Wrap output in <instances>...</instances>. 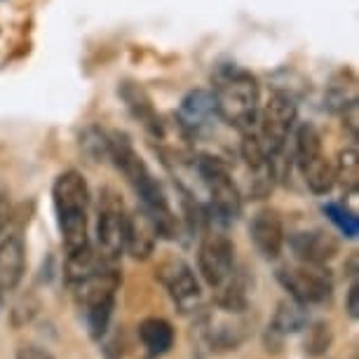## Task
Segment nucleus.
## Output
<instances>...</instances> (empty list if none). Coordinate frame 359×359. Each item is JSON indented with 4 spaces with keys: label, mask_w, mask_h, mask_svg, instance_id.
Returning <instances> with one entry per match:
<instances>
[{
    "label": "nucleus",
    "mask_w": 359,
    "mask_h": 359,
    "mask_svg": "<svg viewBox=\"0 0 359 359\" xmlns=\"http://www.w3.org/2000/svg\"><path fill=\"white\" fill-rule=\"evenodd\" d=\"M216 115L237 132H252L259 118L261 85L254 73L240 66H223L214 78Z\"/></svg>",
    "instance_id": "f257e3e1"
},
{
    "label": "nucleus",
    "mask_w": 359,
    "mask_h": 359,
    "mask_svg": "<svg viewBox=\"0 0 359 359\" xmlns=\"http://www.w3.org/2000/svg\"><path fill=\"white\" fill-rule=\"evenodd\" d=\"M10 221H12V202L8 198V193L0 191V237H3Z\"/></svg>",
    "instance_id": "bb28decb"
},
{
    "label": "nucleus",
    "mask_w": 359,
    "mask_h": 359,
    "mask_svg": "<svg viewBox=\"0 0 359 359\" xmlns=\"http://www.w3.org/2000/svg\"><path fill=\"white\" fill-rule=\"evenodd\" d=\"M240 155H242V160L247 162V167L252 169H259L263 165H268L270 160V155L266 153V148H263L261 144V139H259V134H254L252 132H242V141H240Z\"/></svg>",
    "instance_id": "5701e85b"
},
{
    "label": "nucleus",
    "mask_w": 359,
    "mask_h": 359,
    "mask_svg": "<svg viewBox=\"0 0 359 359\" xmlns=\"http://www.w3.org/2000/svg\"><path fill=\"white\" fill-rule=\"evenodd\" d=\"M324 214L329 216V221L334 223L348 240H355L359 235V221H357L355 212H350V209L341 205V202H327V205H324Z\"/></svg>",
    "instance_id": "4be33fe9"
},
{
    "label": "nucleus",
    "mask_w": 359,
    "mask_h": 359,
    "mask_svg": "<svg viewBox=\"0 0 359 359\" xmlns=\"http://www.w3.org/2000/svg\"><path fill=\"white\" fill-rule=\"evenodd\" d=\"M155 277L162 287L167 289L169 298L174 301V306L181 310V313H191V310H198L200 306V282L195 277L193 268L181 259V256H167L158 263L155 268Z\"/></svg>",
    "instance_id": "6e6552de"
},
{
    "label": "nucleus",
    "mask_w": 359,
    "mask_h": 359,
    "mask_svg": "<svg viewBox=\"0 0 359 359\" xmlns=\"http://www.w3.org/2000/svg\"><path fill=\"white\" fill-rule=\"evenodd\" d=\"M277 282L287 291L289 298H294L301 306H322L334 294V280L322 266H287L277 270Z\"/></svg>",
    "instance_id": "423d86ee"
},
{
    "label": "nucleus",
    "mask_w": 359,
    "mask_h": 359,
    "mask_svg": "<svg viewBox=\"0 0 359 359\" xmlns=\"http://www.w3.org/2000/svg\"><path fill=\"white\" fill-rule=\"evenodd\" d=\"M158 245V228L151 219V214L144 207L127 212L125 221V252L137 261L151 259Z\"/></svg>",
    "instance_id": "ddd939ff"
},
{
    "label": "nucleus",
    "mask_w": 359,
    "mask_h": 359,
    "mask_svg": "<svg viewBox=\"0 0 359 359\" xmlns=\"http://www.w3.org/2000/svg\"><path fill=\"white\" fill-rule=\"evenodd\" d=\"M198 268L200 275L212 289H219L223 282L233 275L235 266V242L226 233L212 230L202 235L198 249Z\"/></svg>",
    "instance_id": "1a4fd4ad"
},
{
    "label": "nucleus",
    "mask_w": 359,
    "mask_h": 359,
    "mask_svg": "<svg viewBox=\"0 0 359 359\" xmlns=\"http://www.w3.org/2000/svg\"><path fill=\"white\" fill-rule=\"evenodd\" d=\"M139 341L151 357H162L174 348L176 331L162 317H146L139 324Z\"/></svg>",
    "instance_id": "f3484780"
},
{
    "label": "nucleus",
    "mask_w": 359,
    "mask_h": 359,
    "mask_svg": "<svg viewBox=\"0 0 359 359\" xmlns=\"http://www.w3.org/2000/svg\"><path fill=\"white\" fill-rule=\"evenodd\" d=\"M26 273V245L19 233L5 235L0 240V298L15 291Z\"/></svg>",
    "instance_id": "2eb2a0df"
},
{
    "label": "nucleus",
    "mask_w": 359,
    "mask_h": 359,
    "mask_svg": "<svg viewBox=\"0 0 359 359\" xmlns=\"http://www.w3.org/2000/svg\"><path fill=\"white\" fill-rule=\"evenodd\" d=\"M303 174V181L310 188V193L315 195H329L334 191L336 181H334V165L329 162L327 155H320V158L310 160L308 165L298 167Z\"/></svg>",
    "instance_id": "6ab92c4d"
},
{
    "label": "nucleus",
    "mask_w": 359,
    "mask_h": 359,
    "mask_svg": "<svg viewBox=\"0 0 359 359\" xmlns=\"http://www.w3.org/2000/svg\"><path fill=\"white\" fill-rule=\"evenodd\" d=\"M118 94H120V99L125 101L132 118H137L148 134H153L155 139H165V123H162V118L158 115V111H155L151 94H148L144 87L139 83H132V80H125V83L120 85Z\"/></svg>",
    "instance_id": "4468645a"
},
{
    "label": "nucleus",
    "mask_w": 359,
    "mask_h": 359,
    "mask_svg": "<svg viewBox=\"0 0 359 359\" xmlns=\"http://www.w3.org/2000/svg\"><path fill=\"white\" fill-rule=\"evenodd\" d=\"M296 118H298V108L294 104V99L284 92H273L266 104H263L256 120L261 123L259 139L270 158H277L284 151L289 134L296 125Z\"/></svg>",
    "instance_id": "39448f33"
},
{
    "label": "nucleus",
    "mask_w": 359,
    "mask_h": 359,
    "mask_svg": "<svg viewBox=\"0 0 359 359\" xmlns=\"http://www.w3.org/2000/svg\"><path fill=\"white\" fill-rule=\"evenodd\" d=\"M120 282H123V275H120L118 263L101 261L90 275L76 284H71L76 289V301L80 310H83L85 324L94 341H101L106 336Z\"/></svg>",
    "instance_id": "7ed1b4c3"
},
{
    "label": "nucleus",
    "mask_w": 359,
    "mask_h": 359,
    "mask_svg": "<svg viewBox=\"0 0 359 359\" xmlns=\"http://www.w3.org/2000/svg\"><path fill=\"white\" fill-rule=\"evenodd\" d=\"M198 174L202 184L207 186L212 209L223 221H237L242 214V195L240 188L230 176L228 167L219 158L212 155H200L198 158Z\"/></svg>",
    "instance_id": "0eeeda50"
},
{
    "label": "nucleus",
    "mask_w": 359,
    "mask_h": 359,
    "mask_svg": "<svg viewBox=\"0 0 359 359\" xmlns=\"http://www.w3.org/2000/svg\"><path fill=\"white\" fill-rule=\"evenodd\" d=\"M343 125L348 127L352 139H359V101H350L348 106H343Z\"/></svg>",
    "instance_id": "b1692460"
},
{
    "label": "nucleus",
    "mask_w": 359,
    "mask_h": 359,
    "mask_svg": "<svg viewBox=\"0 0 359 359\" xmlns=\"http://www.w3.org/2000/svg\"><path fill=\"white\" fill-rule=\"evenodd\" d=\"M334 181L341 186L345 195L357 193L359 188V153L357 146H345L336 158L334 165Z\"/></svg>",
    "instance_id": "aec40b11"
},
{
    "label": "nucleus",
    "mask_w": 359,
    "mask_h": 359,
    "mask_svg": "<svg viewBox=\"0 0 359 359\" xmlns=\"http://www.w3.org/2000/svg\"><path fill=\"white\" fill-rule=\"evenodd\" d=\"M125 221L127 209L120 193L106 186L99 193L97 207V245L99 256L108 263H118L125 252Z\"/></svg>",
    "instance_id": "20e7f679"
},
{
    "label": "nucleus",
    "mask_w": 359,
    "mask_h": 359,
    "mask_svg": "<svg viewBox=\"0 0 359 359\" xmlns=\"http://www.w3.org/2000/svg\"><path fill=\"white\" fill-rule=\"evenodd\" d=\"M108 158L113 160L115 169L125 176L127 184L132 188H139L148 176H153L151 169L146 167L144 158H141L137 153V148H134L130 134H125L120 130L111 132V137H108Z\"/></svg>",
    "instance_id": "f8f14e48"
},
{
    "label": "nucleus",
    "mask_w": 359,
    "mask_h": 359,
    "mask_svg": "<svg viewBox=\"0 0 359 359\" xmlns=\"http://www.w3.org/2000/svg\"><path fill=\"white\" fill-rule=\"evenodd\" d=\"M52 205L57 214L59 233L66 256L78 254L90 245L87 235V207H90V188L78 169H66L54 179Z\"/></svg>",
    "instance_id": "f03ea898"
},
{
    "label": "nucleus",
    "mask_w": 359,
    "mask_h": 359,
    "mask_svg": "<svg viewBox=\"0 0 359 359\" xmlns=\"http://www.w3.org/2000/svg\"><path fill=\"white\" fill-rule=\"evenodd\" d=\"M249 235H252L254 247L259 249L263 259H277L284 249L287 235H284V221L277 209L263 207L254 214L252 226H249Z\"/></svg>",
    "instance_id": "9b49d317"
},
{
    "label": "nucleus",
    "mask_w": 359,
    "mask_h": 359,
    "mask_svg": "<svg viewBox=\"0 0 359 359\" xmlns=\"http://www.w3.org/2000/svg\"><path fill=\"white\" fill-rule=\"evenodd\" d=\"M310 324V317H308V308L296 303L294 298H284L277 306L275 315H273V322H270V331L277 336H289V334H298L303 331Z\"/></svg>",
    "instance_id": "a211bd4d"
},
{
    "label": "nucleus",
    "mask_w": 359,
    "mask_h": 359,
    "mask_svg": "<svg viewBox=\"0 0 359 359\" xmlns=\"http://www.w3.org/2000/svg\"><path fill=\"white\" fill-rule=\"evenodd\" d=\"M212 115H216V106H214V94L209 90L188 92L179 106V123L184 130H193V132L202 130Z\"/></svg>",
    "instance_id": "dca6fc26"
},
{
    "label": "nucleus",
    "mask_w": 359,
    "mask_h": 359,
    "mask_svg": "<svg viewBox=\"0 0 359 359\" xmlns=\"http://www.w3.org/2000/svg\"><path fill=\"white\" fill-rule=\"evenodd\" d=\"M289 247L301 263L324 266V263L334 261L338 252H341V240L334 233H329V230L315 228V230H303V233L291 235Z\"/></svg>",
    "instance_id": "9d476101"
},
{
    "label": "nucleus",
    "mask_w": 359,
    "mask_h": 359,
    "mask_svg": "<svg viewBox=\"0 0 359 359\" xmlns=\"http://www.w3.org/2000/svg\"><path fill=\"white\" fill-rule=\"evenodd\" d=\"M334 345V329H331L329 322H313L306 327V336H303V352L310 359H320L331 350Z\"/></svg>",
    "instance_id": "412c9836"
},
{
    "label": "nucleus",
    "mask_w": 359,
    "mask_h": 359,
    "mask_svg": "<svg viewBox=\"0 0 359 359\" xmlns=\"http://www.w3.org/2000/svg\"><path fill=\"white\" fill-rule=\"evenodd\" d=\"M345 310H348V315L352 320H357L359 317V284H357V277L352 280L350 289H348V298H345Z\"/></svg>",
    "instance_id": "393cba45"
},
{
    "label": "nucleus",
    "mask_w": 359,
    "mask_h": 359,
    "mask_svg": "<svg viewBox=\"0 0 359 359\" xmlns=\"http://www.w3.org/2000/svg\"><path fill=\"white\" fill-rule=\"evenodd\" d=\"M15 359H54L50 352L38 348V345H22L17 350V357Z\"/></svg>",
    "instance_id": "a878e982"
}]
</instances>
